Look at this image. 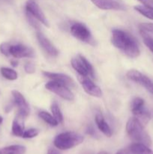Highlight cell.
<instances>
[{
	"mask_svg": "<svg viewBox=\"0 0 153 154\" xmlns=\"http://www.w3.org/2000/svg\"><path fill=\"white\" fill-rule=\"evenodd\" d=\"M112 44L130 58H136L140 54L139 45L135 38L130 33L122 29L112 31Z\"/></svg>",
	"mask_w": 153,
	"mask_h": 154,
	"instance_id": "obj_1",
	"label": "cell"
},
{
	"mask_svg": "<svg viewBox=\"0 0 153 154\" xmlns=\"http://www.w3.org/2000/svg\"><path fill=\"white\" fill-rule=\"evenodd\" d=\"M126 131L128 135L134 141L142 143L147 146L152 144L151 138L144 129L143 126L135 117L129 119L126 124Z\"/></svg>",
	"mask_w": 153,
	"mask_h": 154,
	"instance_id": "obj_2",
	"label": "cell"
},
{
	"mask_svg": "<svg viewBox=\"0 0 153 154\" xmlns=\"http://www.w3.org/2000/svg\"><path fill=\"white\" fill-rule=\"evenodd\" d=\"M84 141V137L74 132H66L59 134L55 138L54 146L62 150L71 149Z\"/></svg>",
	"mask_w": 153,
	"mask_h": 154,
	"instance_id": "obj_3",
	"label": "cell"
},
{
	"mask_svg": "<svg viewBox=\"0 0 153 154\" xmlns=\"http://www.w3.org/2000/svg\"><path fill=\"white\" fill-rule=\"evenodd\" d=\"M71 66L80 76L94 78V72L91 63L83 57L79 55L71 60Z\"/></svg>",
	"mask_w": 153,
	"mask_h": 154,
	"instance_id": "obj_4",
	"label": "cell"
},
{
	"mask_svg": "<svg viewBox=\"0 0 153 154\" xmlns=\"http://www.w3.org/2000/svg\"><path fill=\"white\" fill-rule=\"evenodd\" d=\"M45 87L46 90L58 95L63 99H65L67 101H73L74 99L73 93L68 88L67 86L61 83L51 81L46 83Z\"/></svg>",
	"mask_w": 153,
	"mask_h": 154,
	"instance_id": "obj_5",
	"label": "cell"
},
{
	"mask_svg": "<svg viewBox=\"0 0 153 154\" xmlns=\"http://www.w3.org/2000/svg\"><path fill=\"white\" fill-rule=\"evenodd\" d=\"M70 33L74 37L81 42L88 44H92V42H93L91 32L81 23H74L70 27Z\"/></svg>",
	"mask_w": 153,
	"mask_h": 154,
	"instance_id": "obj_6",
	"label": "cell"
},
{
	"mask_svg": "<svg viewBox=\"0 0 153 154\" xmlns=\"http://www.w3.org/2000/svg\"><path fill=\"white\" fill-rule=\"evenodd\" d=\"M126 76L129 80L145 87L150 93L153 95V82L147 76L136 70H130L127 72Z\"/></svg>",
	"mask_w": 153,
	"mask_h": 154,
	"instance_id": "obj_7",
	"label": "cell"
},
{
	"mask_svg": "<svg viewBox=\"0 0 153 154\" xmlns=\"http://www.w3.org/2000/svg\"><path fill=\"white\" fill-rule=\"evenodd\" d=\"M26 11L31 14L39 22L43 23L46 26H50L49 22L45 17L44 14L34 0H27L26 4Z\"/></svg>",
	"mask_w": 153,
	"mask_h": 154,
	"instance_id": "obj_8",
	"label": "cell"
},
{
	"mask_svg": "<svg viewBox=\"0 0 153 154\" xmlns=\"http://www.w3.org/2000/svg\"><path fill=\"white\" fill-rule=\"evenodd\" d=\"M79 80L82 88L87 94L94 97H101L103 93L98 86L94 84L88 77H82L79 75Z\"/></svg>",
	"mask_w": 153,
	"mask_h": 154,
	"instance_id": "obj_9",
	"label": "cell"
},
{
	"mask_svg": "<svg viewBox=\"0 0 153 154\" xmlns=\"http://www.w3.org/2000/svg\"><path fill=\"white\" fill-rule=\"evenodd\" d=\"M10 55L14 58H32L34 57V51L30 47L26 46L24 45H11L10 49Z\"/></svg>",
	"mask_w": 153,
	"mask_h": 154,
	"instance_id": "obj_10",
	"label": "cell"
},
{
	"mask_svg": "<svg viewBox=\"0 0 153 154\" xmlns=\"http://www.w3.org/2000/svg\"><path fill=\"white\" fill-rule=\"evenodd\" d=\"M11 94L13 96L15 105L18 108V113L26 117L29 114L30 110L24 96L17 90H12Z\"/></svg>",
	"mask_w": 153,
	"mask_h": 154,
	"instance_id": "obj_11",
	"label": "cell"
},
{
	"mask_svg": "<svg viewBox=\"0 0 153 154\" xmlns=\"http://www.w3.org/2000/svg\"><path fill=\"white\" fill-rule=\"evenodd\" d=\"M43 74L44 76L50 78V79H51L52 81L61 83V84L66 85L67 87H75L74 81L70 77H69L68 75L62 73H54V72H43Z\"/></svg>",
	"mask_w": 153,
	"mask_h": 154,
	"instance_id": "obj_12",
	"label": "cell"
},
{
	"mask_svg": "<svg viewBox=\"0 0 153 154\" xmlns=\"http://www.w3.org/2000/svg\"><path fill=\"white\" fill-rule=\"evenodd\" d=\"M95 6L102 10H124V6L115 0H90Z\"/></svg>",
	"mask_w": 153,
	"mask_h": 154,
	"instance_id": "obj_13",
	"label": "cell"
},
{
	"mask_svg": "<svg viewBox=\"0 0 153 154\" xmlns=\"http://www.w3.org/2000/svg\"><path fill=\"white\" fill-rule=\"evenodd\" d=\"M36 37H37L38 43L41 46V48L47 53L49 55L52 56V57H56L58 54V51L56 48L54 47V45L51 43L49 41V39L46 38L41 32H38L36 34Z\"/></svg>",
	"mask_w": 153,
	"mask_h": 154,
	"instance_id": "obj_14",
	"label": "cell"
},
{
	"mask_svg": "<svg viewBox=\"0 0 153 154\" xmlns=\"http://www.w3.org/2000/svg\"><path fill=\"white\" fill-rule=\"evenodd\" d=\"M25 118L24 116L18 113L12 123V134L15 136L22 137L25 129Z\"/></svg>",
	"mask_w": 153,
	"mask_h": 154,
	"instance_id": "obj_15",
	"label": "cell"
},
{
	"mask_svg": "<svg viewBox=\"0 0 153 154\" xmlns=\"http://www.w3.org/2000/svg\"><path fill=\"white\" fill-rule=\"evenodd\" d=\"M132 113L134 115V117L142 125L146 126L149 122L151 119V114L148 110L145 107V105L137 108V109L132 111Z\"/></svg>",
	"mask_w": 153,
	"mask_h": 154,
	"instance_id": "obj_16",
	"label": "cell"
},
{
	"mask_svg": "<svg viewBox=\"0 0 153 154\" xmlns=\"http://www.w3.org/2000/svg\"><path fill=\"white\" fill-rule=\"evenodd\" d=\"M95 123L98 129L102 133L104 134L106 137L112 136V130H111L108 123L105 120L104 117H103V115L100 113H98L95 115Z\"/></svg>",
	"mask_w": 153,
	"mask_h": 154,
	"instance_id": "obj_17",
	"label": "cell"
},
{
	"mask_svg": "<svg viewBox=\"0 0 153 154\" xmlns=\"http://www.w3.org/2000/svg\"><path fill=\"white\" fill-rule=\"evenodd\" d=\"M132 154H153V151L146 144L142 143H134L129 146Z\"/></svg>",
	"mask_w": 153,
	"mask_h": 154,
	"instance_id": "obj_18",
	"label": "cell"
},
{
	"mask_svg": "<svg viewBox=\"0 0 153 154\" xmlns=\"http://www.w3.org/2000/svg\"><path fill=\"white\" fill-rule=\"evenodd\" d=\"M26 147L22 145H10L2 149L0 154H24Z\"/></svg>",
	"mask_w": 153,
	"mask_h": 154,
	"instance_id": "obj_19",
	"label": "cell"
},
{
	"mask_svg": "<svg viewBox=\"0 0 153 154\" xmlns=\"http://www.w3.org/2000/svg\"><path fill=\"white\" fill-rule=\"evenodd\" d=\"M38 116L47 124H49L51 126H56L58 125V122L54 118L53 116L51 115L46 111H40L39 112Z\"/></svg>",
	"mask_w": 153,
	"mask_h": 154,
	"instance_id": "obj_20",
	"label": "cell"
},
{
	"mask_svg": "<svg viewBox=\"0 0 153 154\" xmlns=\"http://www.w3.org/2000/svg\"><path fill=\"white\" fill-rule=\"evenodd\" d=\"M0 72H1L2 75L5 79L9 80V81H14V80L17 79L18 75L16 71H14V69H10V68L2 67L0 69Z\"/></svg>",
	"mask_w": 153,
	"mask_h": 154,
	"instance_id": "obj_21",
	"label": "cell"
},
{
	"mask_svg": "<svg viewBox=\"0 0 153 154\" xmlns=\"http://www.w3.org/2000/svg\"><path fill=\"white\" fill-rule=\"evenodd\" d=\"M50 110L54 118L58 122V123H62V122L63 121V116L62 114L61 110H60L59 108V106H58V105L57 104L56 102H53L51 104Z\"/></svg>",
	"mask_w": 153,
	"mask_h": 154,
	"instance_id": "obj_22",
	"label": "cell"
},
{
	"mask_svg": "<svg viewBox=\"0 0 153 154\" xmlns=\"http://www.w3.org/2000/svg\"><path fill=\"white\" fill-rule=\"evenodd\" d=\"M134 9L144 17L153 20V9L147 8L144 5H136L134 7Z\"/></svg>",
	"mask_w": 153,
	"mask_h": 154,
	"instance_id": "obj_23",
	"label": "cell"
},
{
	"mask_svg": "<svg viewBox=\"0 0 153 154\" xmlns=\"http://www.w3.org/2000/svg\"><path fill=\"white\" fill-rule=\"evenodd\" d=\"M140 34L142 35V40L144 44L147 46V48L153 53V37L148 34V32L140 29Z\"/></svg>",
	"mask_w": 153,
	"mask_h": 154,
	"instance_id": "obj_24",
	"label": "cell"
},
{
	"mask_svg": "<svg viewBox=\"0 0 153 154\" xmlns=\"http://www.w3.org/2000/svg\"><path fill=\"white\" fill-rule=\"evenodd\" d=\"M39 134V130L37 129H29L24 131L22 138H32L37 136Z\"/></svg>",
	"mask_w": 153,
	"mask_h": 154,
	"instance_id": "obj_25",
	"label": "cell"
},
{
	"mask_svg": "<svg viewBox=\"0 0 153 154\" xmlns=\"http://www.w3.org/2000/svg\"><path fill=\"white\" fill-rule=\"evenodd\" d=\"M26 16L30 25H31L33 28L36 29H40V25H39V23H38L39 21L38 20L34 17H33L31 14H29L27 11H26Z\"/></svg>",
	"mask_w": 153,
	"mask_h": 154,
	"instance_id": "obj_26",
	"label": "cell"
},
{
	"mask_svg": "<svg viewBox=\"0 0 153 154\" xmlns=\"http://www.w3.org/2000/svg\"><path fill=\"white\" fill-rule=\"evenodd\" d=\"M11 45L8 42H4V43L0 45V52L3 54V55L8 57L10 55V49Z\"/></svg>",
	"mask_w": 153,
	"mask_h": 154,
	"instance_id": "obj_27",
	"label": "cell"
},
{
	"mask_svg": "<svg viewBox=\"0 0 153 154\" xmlns=\"http://www.w3.org/2000/svg\"><path fill=\"white\" fill-rule=\"evenodd\" d=\"M140 28L141 30L146 32H149L153 34V23H143L140 24Z\"/></svg>",
	"mask_w": 153,
	"mask_h": 154,
	"instance_id": "obj_28",
	"label": "cell"
},
{
	"mask_svg": "<svg viewBox=\"0 0 153 154\" xmlns=\"http://www.w3.org/2000/svg\"><path fill=\"white\" fill-rule=\"evenodd\" d=\"M24 69H25L26 72L28 74H33L35 72V68H34V65L32 63H26L25 66H24Z\"/></svg>",
	"mask_w": 153,
	"mask_h": 154,
	"instance_id": "obj_29",
	"label": "cell"
},
{
	"mask_svg": "<svg viewBox=\"0 0 153 154\" xmlns=\"http://www.w3.org/2000/svg\"><path fill=\"white\" fill-rule=\"evenodd\" d=\"M138 1L140 2L146 7L153 9V0H138Z\"/></svg>",
	"mask_w": 153,
	"mask_h": 154,
	"instance_id": "obj_30",
	"label": "cell"
},
{
	"mask_svg": "<svg viewBox=\"0 0 153 154\" xmlns=\"http://www.w3.org/2000/svg\"><path fill=\"white\" fill-rule=\"evenodd\" d=\"M116 154H132L131 152H130L129 147H127V148L122 149V150H118Z\"/></svg>",
	"mask_w": 153,
	"mask_h": 154,
	"instance_id": "obj_31",
	"label": "cell"
},
{
	"mask_svg": "<svg viewBox=\"0 0 153 154\" xmlns=\"http://www.w3.org/2000/svg\"><path fill=\"white\" fill-rule=\"evenodd\" d=\"M87 133L90 134V135H92L94 133V130L92 126H88V129H87Z\"/></svg>",
	"mask_w": 153,
	"mask_h": 154,
	"instance_id": "obj_32",
	"label": "cell"
},
{
	"mask_svg": "<svg viewBox=\"0 0 153 154\" xmlns=\"http://www.w3.org/2000/svg\"><path fill=\"white\" fill-rule=\"evenodd\" d=\"M10 64L13 67H16L18 66V62L16 60H11L10 61Z\"/></svg>",
	"mask_w": 153,
	"mask_h": 154,
	"instance_id": "obj_33",
	"label": "cell"
},
{
	"mask_svg": "<svg viewBox=\"0 0 153 154\" xmlns=\"http://www.w3.org/2000/svg\"><path fill=\"white\" fill-rule=\"evenodd\" d=\"M12 107H13V105H8V106L5 107V112H9L10 110L12 109Z\"/></svg>",
	"mask_w": 153,
	"mask_h": 154,
	"instance_id": "obj_34",
	"label": "cell"
},
{
	"mask_svg": "<svg viewBox=\"0 0 153 154\" xmlns=\"http://www.w3.org/2000/svg\"><path fill=\"white\" fill-rule=\"evenodd\" d=\"M47 154H58V153H57V152L56 151V150H52V149H50V150H49V151H48Z\"/></svg>",
	"mask_w": 153,
	"mask_h": 154,
	"instance_id": "obj_35",
	"label": "cell"
},
{
	"mask_svg": "<svg viewBox=\"0 0 153 154\" xmlns=\"http://www.w3.org/2000/svg\"><path fill=\"white\" fill-rule=\"evenodd\" d=\"M98 154H110V153H106V152L103 151V152H100V153H99Z\"/></svg>",
	"mask_w": 153,
	"mask_h": 154,
	"instance_id": "obj_36",
	"label": "cell"
},
{
	"mask_svg": "<svg viewBox=\"0 0 153 154\" xmlns=\"http://www.w3.org/2000/svg\"><path fill=\"white\" fill-rule=\"evenodd\" d=\"M2 121H3V118L1 117V116H0V124H1V123H2Z\"/></svg>",
	"mask_w": 153,
	"mask_h": 154,
	"instance_id": "obj_37",
	"label": "cell"
}]
</instances>
